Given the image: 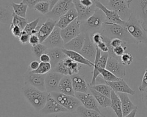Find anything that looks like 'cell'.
<instances>
[{
	"label": "cell",
	"mask_w": 147,
	"mask_h": 117,
	"mask_svg": "<svg viewBox=\"0 0 147 117\" xmlns=\"http://www.w3.org/2000/svg\"><path fill=\"white\" fill-rule=\"evenodd\" d=\"M101 33L110 39L118 38L127 44H138L137 41L129 33L126 28L119 24L106 21L102 25Z\"/></svg>",
	"instance_id": "cell-1"
},
{
	"label": "cell",
	"mask_w": 147,
	"mask_h": 117,
	"mask_svg": "<svg viewBox=\"0 0 147 117\" xmlns=\"http://www.w3.org/2000/svg\"><path fill=\"white\" fill-rule=\"evenodd\" d=\"M22 91L26 100L36 110L41 111L43 108L49 92L41 91L29 84H25Z\"/></svg>",
	"instance_id": "cell-2"
},
{
	"label": "cell",
	"mask_w": 147,
	"mask_h": 117,
	"mask_svg": "<svg viewBox=\"0 0 147 117\" xmlns=\"http://www.w3.org/2000/svg\"><path fill=\"white\" fill-rule=\"evenodd\" d=\"M124 27L138 43L147 44V30L137 15L133 13L126 21Z\"/></svg>",
	"instance_id": "cell-3"
},
{
	"label": "cell",
	"mask_w": 147,
	"mask_h": 117,
	"mask_svg": "<svg viewBox=\"0 0 147 117\" xmlns=\"http://www.w3.org/2000/svg\"><path fill=\"white\" fill-rule=\"evenodd\" d=\"M107 21L103 12L96 8L92 15L86 20L82 21L80 30L82 33H94L101 30L103 24Z\"/></svg>",
	"instance_id": "cell-4"
},
{
	"label": "cell",
	"mask_w": 147,
	"mask_h": 117,
	"mask_svg": "<svg viewBox=\"0 0 147 117\" xmlns=\"http://www.w3.org/2000/svg\"><path fill=\"white\" fill-rule=\"evenodd\" d=\"M107 8L115 11L121 16L123 21H126L130 15L133 13L130 9V3L132 0H105Z\"/></svg>",
	"instance_id": "cell-5"
},
{
	"label": "cell",
	"mask_w": 147,
	"mask_h": 117,
	"mask_svg": "<svg viewBox=\"0 0 147 117\" xmlns=\"http://www.w3.org/2000/svg\"><path fill=\"white\" fill-rule=\"evenodd\" d=\"M54 99L69 112H76L77 108L82 105L80 100L74 96L68 95L59 91L50 92Z\"/></svg>",
	"instance_id": "cell-6"
},
{
	"label": "cell",
	"mask_w": 147,
	"mask_h": 117,
	"mask_svg": "<svg viewBox=\"0 0 147 117\" xmlns=\"http://www.w3.org/2000/svg\"><path fill=\"white\" fill-rule=\"evenodd\" d=\"M73 7H74L73 0H59L46 15L48 18L57 22L62 15Z\"/></svg>",
	"instance_id": "cell-7"
},
{
	"label": "cell",
	"mask_w": 147,
	"mask_h": 117,
	"mask_svg": "<svg viewBox=\"0 0 147 117\" xmlns=\"http://www.w3.org/2000/svg\"><path fill=\"white\" fill-rule=\"evenodd\" d=\"M101 50L96 47V54L95 61L94 62V65L93 67L94 69L92 72V77L89 85L95 84L97 78L100 75L98 72V69L106 68L109 54L108 52H102V53H101Z\"/></svg>",
	"instance_id": "cell-8"
},
{
	"label": "cell",
	"mask_w": 147,
	"mask_h": 117,
	"mask_svg": "<svg viewBox=\"0 0 147 117\" xmlns=\"http://www.w3.org/2000/svg\"><path fill=\"white\" fill-rule=\"evenodd\" d=\"M81 21L76 18L64 29H61L60 33L64 43H66L72 38L80 35Z\"/></svg>",
	"instance_id": "cell-9"
},
{
	"label": "cell",
	"mask_w": 147,
	"mask_h": 117,
	"mask_svg": "<svg viewBox=\"0 0 147 117\" xmlns=\"http://www.w3.org/2000/svg\"><path fill=\"white\" fill-rule=\"evenodd\" d=\"M46 75L34 73L30 70L25 75V84H29L41 91H47L45 88Z\"/></svg>",
	"instance_id": "cell-10"
},
{
	"label": "cell",
	"mask_w": 147,
	"mask_h": 117,
	"mask_svg": "<svg viewBox=\"0 0 147 117\" xmlns=\"http://www.w3.org/2000/svg\"><path fill=\"white\" fill-rule=\"evenodd\" d=\"M40 111L43 114L69 112L67 109L59 103L50 93H48L46 103Z\"/></svg>",
	"instance_id": "cell-11"
},
{
	"label": "cell",
	"mask_w": 147,
	"mask_h": 117,
	"mask_svg": "<svg viewBox=\"0 0 147 117\" xmlns=\"http://www.w3.org/2000/svg\"><path fill=\"white\" fill-rule=\"evenodd\" d=\"M85 58L94 63L96 54V46L92 41L89 33L85 34V40L80 52Z\"/></svg>",
	"instance_id": "cell-12"
},
{
	"label": "cell",
	"mask_w": 147,
	"mask_h": 117,
	"mask_svg": "<svg viewBox=\"0 0 147 117\" xmlns=\"http://www.w3.org/2000/svg\"><path fill=\"white\" fill-rule=\"evenodd\" d=\"M61 29L55 26L52 32L42 42L48 48H63L64 45V40L60 33Z\"/></svg>",
	"instance_id": "cell-13"
},
{
	"label": "cell",
	"mask_w": 147,
	"mask_h": 117,
	"mask_svg": "<svg viewBox=\"0 0 147 117\" xmlns=\"http://www.w3.org/2000/svg\"><path fill=\"white\" fill-rule=\"evenodd\" d=\"M95 6L97 8L100 9L105 14L106 20L108 22L118 24L122 26H125L126 23L125 21H123L121 16L115 11L111 10L105 6L100 1H94Z\"/></svg>",
	"instance_id": "cell-14"
},
{
	"label": "cell",
	"mask_w": 147,
	"mask_h": 117,
	"mask_svg": "<svg viewBox=\"0 0 147 117\" xmlns=\"http://www.w3.org/2000/svg\"><path fill=\"white\" fill-rule=\"evenodd\" d=\"M106 68L111 72L117 77L122 79L126 75V68L120 58L109 56Z\"/></svg>",
	"instance_id": "cell-15"
},
{
	"label": "cell",
	"mask_w": 147,
	"mask_h": 117,
	"mask_svg": "<svg viewBox=\"0 0 147 117\" xmlns=\"http://www.w3.org/2000/svg\"><path fill=\"white\" fill-rule=\"evenodd\" d=\"M64 76V75L60 73L52 71L46 74L45 80L46 91L49 93L59 91V85L61 79Z\"/></svg>",
	"instance_id": "cell-16"
},
{
	"label": "cell",
	"mask_w": 147,
	"mask_h": 117,
	"mask_svg": "<svg viewBox=\"0 0 147 117\" xmlns=\"http://www.w3.org/2000/svg\"><path fill=\"white\" fill-rule=\"evenodd\" d=\"M75 96L80 100L82 104L86 108L94 110L101 112L99 108V104L91 92L84 93L75 92Z\"/></svg>",
	"instance_id": "cell-17"
},
{
	"label": "cell",
	"mask_w": 147,
	"mask_h": 117,
	"mask_svg": "<svg viewBox=\"0 0 147 117\" xmlns=\"http://www.w3.org/2000/svg\"><path fill=\"white\" fill-rule=\"evenodd\" d=\"M132 5L136 10L134 13L138 15L141 20V22L147 30V0H132L130 6Z\"/></svg>",
	"instance_id": "cell-18"
},
{
	"label": "cell",
	"mask_w": 147,
	"mask_h": 117,
	"mask_svg": "<svg viewBox=\"0 0 147 117\" xmlns=\"http://www.w3.org/2000/svg\"><path fill=\"white\" fill-rule=\"evenodd\" d=\"M73 3L78 14V18L81 22L86 20L92 15L97 8L95 3L90 7L85 6L82 4L79 0H73Z\"/></svg>",
	"instance_id": "cell-19"
},
{
	"label": "cell",
	"mask_w": 147,
	"mask_h": 117,
	"mask_svg": "<svg viewBox=\"0 0 147 117\" xmlns=\"http://www.w3.org/2000/svg\"><path fill=\"white\" fill-rule=\"evenodd\" d=\"M116 93H125L131 95H135V91L131 89L127 83L122 79L114 81H105Z\"/></svg>",
	"instance_id": "cell-20"
},
{
	"label": "cell",
	"mask_w": 147,
	"mask_h": 117,
	"mask_svg": "<svg viewBox=\"0 0 147 117\" xmlns=\"http://www.w3.org/2000/svg\"><path fill=\"white\" fill-rule=\"evenodd\" d=\"M56 21L48 18L42 25L40 26L39 30L37 34L39 37L40 43H42L52 32L56 25Z\"/></svg>",
	"instance_id": "cell-21"
},
{
	"label": "cell",
	"mask_w": 147,
	"mask_h": 117,
	"mask_svg": "<svg viewBox=\"0 0 147 117\" xmlns=\"http://www.w3.org/2000/svg\"><path fill=\"white\" fill-rule=\"evenodd\" d=\"M71 77L75 92H90L89 85L87 84L83 76L77 73L71 76Z\"/></svg>",
	"instance_id": "cell-22"
},
{
	"label": "cell",
	"mask_w": 147,
	"mask_h": 117,
	"mask_svg": "<svg viewBox=\"0 0 147 117\" xmlns=\"http://www.w3.org/2000/svg\"><path fill=\"white\" fill-rule=\"evenodd\" d=\"M78 14L75 7L70 9L64 15H62L56 22V26L62 29L78 18Z\"/></svg>",
	"instance_id": "cell-23"
},
{
	"label": "cell",
	"mask_w": 147,
	"mask_h": 117,
	"mask_svg": "<svg viewBox=\"0 0 147 117\" xmlns=\"http://www.w3.org/2000/svg\"><path fill=\"white\" fill-rule=\"evenodd\" d=\"M84 40L85 34L82 33L78 36L65 43L63 48L78 52H80L84 42Z\"/></svg>",
	"instance_id": "cell-24"
},
{
	"label": "cell",
	"mask_w": 147,
	"mask_h": 117,
	"mask_svg": "<svg viewBox=\"0 0 147 117\" xmlns=\"http://www.w3.org/2000/svg\"><path fill=\"white\" fill-rule=\"evenodd\" d=\"M58 91L64 94L75 96V92L73 88L71 76L64 75L62 77L59 85Z\"/></svg>",
	"instance_id": "cell-25"
},
{
	"label": "cell",
	"mask_w": 147,
	"mask_h": 117,
	"mask_svg": "<svg viewBox=\"0 0 147 117\" xmlns=\"http://www.w3.org/2000/svg\"><path fill=\"white\" fill-rule=\"evenodd\" d=\"M63 51L66 54V56L67 57H69L74 61H75L80 64H83V65H85L90 67H93L94 65V63L87 60L80 52L66 49L64 48H63Z\"/></svg>",
	"instance_id": "cell-26"
},
{
	"label": "cell",
	"mask_w": 147,
	"mask_h": 117,
	"mask_svg": "<svg viewBox=\"0 0 147 117\" xmlns=\"http://www.w3.org/2000/svg\"><path fill=\"white\" fill-rule=\"evenodd\" d=\"M46 53H47L50 56V63L52 65V69L59 62L67 57L63 51V48H48Z\"/></svg>",
	"instance_id": "cell-27"
},
{
	"label": "cell",
	"mask_w": 147,
	"mask_h": 117,
	"mask_svg": "<svg viewBox=\"0 0 147 117\" xmlns=\"http://www.w3.org/2000/svg\"><path fill=\"white\" fill-rule=\"evenodd\" d=\"M118 95L122 104V109L123 116H126L132 111L137 108V106H135L129 98L127 93H117Z\"/></svg>",
	"instance_id": "cell-28"
},
{
	"label": "cell",
	"mask_w": 147,
	"mask_h": 117,
	"mask_svg": "<svg viewBox=\"0 0 147 117\" xmlns=\"http://www.w3.org/2000/svg\"><path fill=\"white\" fill-rule=\"evenodd\" d=\"M111 106L110 107L113 109L114 113L117 115V117H123L122 109V104L120 98L115 91L113 90L111 91Z\"/></svg>",
	"instance_id": "cell-29"
},
{
	"label": "cell",
	"mask_w": 147,
	"mask_h": 117,
	"mask_svg": "<svg viewBox=\"0 0 147 117\" xmlns=\"http://www.w3.org/2000/svg\"><path fill=\"white\" fill-rule=\"evenodd\" d=\"M90 92L93 95L94 98H95L96 100L97 101L99 106H100L102 108H106L111 106V99L109 98L97 91L91 88L90 87Z\"/></svg>",
	"instance_id": "cell-30"
},
{
	"label": "cell",
	"mask_w": 147,
	"mask_h": 117,
	"mask_svg": "<svg viewBox=\"0 0 147 117\" xmlns=\"http://www.w3.org/2000/svg\"><path fill=\"white\" fill-rule=\"evenodd\" d=\"M76 112L80 117H105L102 112L94 110L87 108L83 105H80L77 108Z\"/></svg>",
	"instance_id": "cell-31"
},
{
	"label": "cell",
	"mask_w": 147,
	"mask_h": 117,
	"mask_svg": "<svg viewBox=\"0 0 147 117\" xmlns=\"http://www.w3.org/2000/svg\"><path fill=\"white\" fill-rule=\"evenodd\" d=\"M63 61L67 68L69 76L79 73V71L82 67L80 64L74 61L68 57H66Z\"/></svg>",
	"instance_id": "cell-32"
},
{
	"label": "cell",
	"mask_w": 147,
	"mask_h": 117,
	"mask_svg": "<svg viewBox=\"0 0 147 117\" xmlns=\"http://www.w3.org/2000/svg\"><path fill=\"white\" fill-rule=\"evenodd\" d=\"M11 6L13 9V12L18 16L26 18V12L28 10V6L22 2V1L18 3L12 2L11 3Z\"/></svg>",
	"instance_id": "cell-33"
},
{
	"label": "cell",
	"mask_w": 147,
	"mask_h": 117,
	"mask_svg": "<svg viewBox=\"0 0 147 117\" xmlns=\"http://www.w3.org/2000/svg\"><path fill=\"white\" fill-rule=\"evenodd\" d=\"M89 87L109 98H110L111 96V92L112 89L108 84L106 83L94 84L92 85H89Z\"/></svg>",
	"instance_id": "cell-34"
},
{
	"label": "cell",
	"mask_w": 147,
	"mask_h": 117,
	"mask_svg": "<svg viewBox=\"0 0 147 117\" xmlns=\"http://www.w3.org/2000/svg\"><path fill=\"white\" fill-rule=\"evenodd\" d=\"M39 20L40 18H37L34 20L28 22L25 27L24 30L30 35L37 34L40 29V26H38Z\"/></svg>",
	"instance_id": "cell-35"
},
{
	"label": "cell",
	"mask_w": 147,
	"mask_h": 117,
	"mask_svg": "<svg viewBox=\"0 0 147 117\" xmlns=\"http://www.w3.org/2000/svg\"><path fill=\"white\" fill-rule=\"evenodd\" d=\"M13 11H11L10 9L6 7L1 6L0 8V19L1 23H9L10 20H12Z\"/></svg>",
	"instance_id": "cell-36"
},
{
	"label": "cell",
	"mask_w": 147,
	"mask_h": 117,
	"mask_svg": "<svg viewBox=\"0 0 147 117\" xmlns=\"http://www.w3.org/2000/svg\"><path fill=\"white\" fill-rule=\"evenodd\" d=\"M98 72L103 77L105 81H114L119 80L121 78L117 77L111 72L107 70L106 68H99Z\"/></svg>",
	"instance_id": "cell-37"
},
{
	"label": "cell",
	"mask_w": 147,
	"mask_h": 117,
	"mask_svg": "<svg viewBox=\"0 0 147 117\" xmlns=\"http://www.w3.org/2000/svg\"><path fill=\"white\" fill-rule=\"evenodd\" d=\"M12 16H13L12 20L10 22V25H11V26L17 25V26H20L22 29L24 30L25 27L26 26V24L28 23L26 18L17 15L13 12V11Z\"/></svg>",
	"instance_id": "cell-38"
},
{
	"label": "cell",
	"mask_w": 147,
	"mask_h": 117,
	"mask_svg": "<svg viewBox=\"0 0 147 117\" xmlns=\"http://www.w3.org/2000/svg\"><path fill=\"white\" fill-rule=\"evenodd\" d=\"M33 9L41 14L46 15L50 11V2L48 1H41L37 3L34 6Z\"/></svg>",
	"instance_id": "cell-39"
},
{
	"label": "cell",
	"mask_w": 147,
	"mask_h": 117,
	"mask_svg": "<svg viewBox=\"0 0 147 117\" xmlns=\"http://www.w3.org/2000/svg\"><path fill=\"white\" fill-rule=\"evenodd\" d=\"M51 71H52V65L51 63L40 62L38 68L36 70L32 72L36 73H38V74L46 75L49 72H51Z\"/></svg>",
	"instance_id": "cell-40"
},
{
	"label": "cell",
	"mask_w": 147,
	"mask_h": 117,
	"mask_svg": "<svg viewBox=\"0 0 147 117\" xmlns=\"http://www.w3.org/2000/svg\"><path fill=\"white\" fill-rule=\"evenodd\" d=\"M48 50V48L42 43H39L36 45L32 46V50L34 56L36 57L40 58V56L46 53Z\"/></svg>",
	"instance_id": "cell-41"
},
{
	"label": "cell",
	"mask_w": 147,
	"mask_h": 117,
	"mask_svg": "<svg viewBox=\"0 0 147 117\" xmlns=\"http://www.w3.org/2000/svg\"><path fill=\"white\" fill-rule=\"evenodd\" d=\"M52 71L60 73L63 75H69V72L66 67L65 65L64 64L63 60L59 62L52 69Z\"/></svg>",
	"instance_id": "cell-42"
},
{
	"label": "cell",
	"mask_w": 147,
	"mask_h": 117,
	"mask_svg": "<svg viewBox=\"0 0 147 117\" xmlns=\"http://www.w3.org/2000/svg\"><path fill=\"white\" fill-rule=\"evenodd\" d=\"M120 60L123 65H130L133 63V56L130 53H125L121 56Z\"/></svg>",
	"instance_id": "cell-43"
},
{
	"label": "cell",
	"mask_w": 147,
	"mask_h": 117,
	"mask_svg": "<svg viewBox=\"0 0 147 117\" xmlns=\"http://www.w3.org/2000/svg\"><path fill=\"white\" fill-rule=\"evenodd\" d=\"M10 30L12 35L16 38H19L24 30L17 25H10Z\"/></svg>",
	"instance_id": "cell-44"
},
{
	"label": "cell",
	"mask_w": 147,
	"mask_h": 117,
	"mask_svg": "<svg viewBox=\"0 0 147 117\" xmlns=\"http://www.w3.org/2000/svg\"><path fill=\"white\" fill-rule=\"evenodd\" d=\"M146 88H147V69L145 71L144 73L141 83L140 85L138 87V89L140 91L143 92Z\"/></svg>",
	"instance_id": "cell-45"
},
{
	"label": "cell",
	"mask_w": 147,
	"mask_h": 117,
	"mask_svg": "<svg viewBox=\"0 0 147 117\" xmlns=\"http://www.w3.org/2000/svg\"><path fill=\"white\" fill-rule=\"evenodd\" d=\"M91 37V36H90ZM91 40L93 41V42L95 44H98L100 42L103 41V35L101 33L97 32H95L94 33H92L91 34Z\"/></svg>",
	"instance_id": "cell-46"
},
{
	"label": "cell",
	"mask_w": 147,
	"mask_h": 117,
	"mask_svg": "<svg viewBox=\"0 0 147 117\" xmlns=\"http://www.w3.org/2000/svg\"><path fill=\"white\" fill-rule=\"evenodd\" d=\"M30 34L27 33L26 32L23 30L22 33H21V36L19 37L18 40L21 44L23 45H25L29 43V38H30Z\"/></svg>",
	"instance_id": "cell-47"
},
{
	"label": "cell",
	"mask_w": 147,
	"mask_h": 117,
	"mask_svg": "<svg viewBox=\"0 0 147 117\" xmlns=\"http://www.w3.org/2000/svg\"><path fill=\"white\" fill-rule=\"evenodd\" d=\"M39 43H40V41L37 34H31L30 36L29 44H30L32 46L36 45Z\"/></svg>",
	"instance_id": "cell-48"
},
{
	"label": "cell",
	"mask_w": 147,
	"mask_h": 117,
	"mask_svg": "<svg viewBox=\"0 0 147 117\" xmlns=\"http://www.w3.org/2000/svg\"><path fill=\"white\" fill-rule=\"evenodd\" d=\"M96 46L102 52H109V47L107 44L103 41L100 42L98 44L96 45Z\"/></svg>",
	"instance_id": "cell-49"
},
{
	"label": "cell",
	"mask_w": 147,
	"mask_h": 117,
	"mask_svg": "<svg viewBox=\"0 0 147 117\" xmlns=\"http://www.w3.org/2000/svg\"><path fill=\"white\" fill-rule=\"evenodd\" d=\"M48 0H22V2L26 3L29 8H33L34 6L41 1H45Z\"/></svg>",
	"instance_id": "cell-50"
},
{
	"label": "cell",
	"mask_w": 147,
	"mask_h": 117,
	"mask_svg": "<svg viewBox=\"0 0 147 117\" xmlns=\"http://www.w3.org/2000/svg\"><path fill=\"white\" fill-rule=\"evenodd\" d=\"M40 65V63L37 60L32 61L29 65V69L31 71L36 70Z\"/></svg>",
	"instance_id": "cell-51"
},
{
	"label": "cell",
	"mask_w": 147,
	"mask_h": 117,
	"mask_svg": "<svg viewBox=\"0 0 147 117\" xmlns=\"http://www.w3.org/2000/svg\"><path fill=\"white\" fill-rule=\"evenodd\" d=\"M40 62H43V63H50L51 62V58L49 54L47 53H44L42 54L40 58Z\"/></svg>",
	"instance_id": "cell-52"
},
{
	"label": "cell",
	"mask_w": 147,
	"mask_h": 117,
	"mask_svg": "<svg viewBox=\"0 0 147 117\" xmlns=\"http://www.w3.org/2000/svg\"><path fill=\"white\" fill-rule=\"evenodd\" d=\"M141 99L144 106L147 108V88L143 91V93H142Z\"/></svg>",
	"instance_id": "cell-53"
},
{
	"label": "cell",
	"mask_w": 147,
	"mask_h": 117,
	"mask_svg": "<svg viewBox=\"0 0 147 117\" xmlns=\"http://www.w3.org/2000/svg\"><path fill=\"white\" fill-rule=\"evenodd\" d=\"M80 1L82 3V4L87 7H90L95 3L94 0H82Z\"/></svg>",
	"instance_id": "cell-54"
},
{
	"label": "cell",
	"mask_w": 147,
	"mask_h": 117,
	"mask_svg": "<svg viewBox=\"0 0 147 117\" xmlns=\"http://www.w3.org/2000/svg\"><path fill=\"white\" fill-rule=\"evenodd\" d=\"M137 112V108L134 110L130 114H129L128 115H127L126 116H125L123 117H136Z\"/></svg>",
	"instance_id": "cell-55"
},
{
	"label": "cell",
	"mask_w": 147,
	"mask_h": 117,
	"mask_svg": "<svg viewBox=\"0 0 147 117\" xmlns=\"http://www.w3.org/2000/svg\"><path fill=\"white\" fill-rule=\"evenodd\" d=\"M59 0H51L50 2V10L52 9V7L55 6V5L59 1Z\"/></svg>",
	"instance_id": "cell-56"
},
{
	"label": "cell",
	"mask_w": 147,
	"mask_h": 117,
	"mask_svg": "<svg viewBox=\"0 0 147 117\" xmlns=\"http://www.w3.org/2000/svg\"><path fill=\"white\" fill-rule=\"evenodd\" d=\"M94 1H100V0H94Z\"/></svg>",
	"instance_id": "cell-57"
},
{
	"label": "cell",
	"mask_w": 147,
	"mask_h": 117,
	"mask_svg": "<svg viewBox=\"0 0 147 117\" xmlns=\"http://www.w3.org/2000/svg\"><path fill=\"white\" fill-rule=\"evenodd\" d=\"M51 1V0H48V1Z\"/></svg>",
	"instance_id": "cell-58"
},
{
	"label": "cell",
	"mask_w": 147,
	"mask_h": 117,
	"mask_svg": "<svg viewBox=\"0 0 147 117\" xmlns=\"http://www.w3.org/2000/svg\"><path fill=\"white\" fill-rule=\"evenodd\" d=\"M79 1H82V0H79Z\"/></svg>",
	"instance_id": "cell-59"
},
{
	"label": "cell",
	"mask_w": 147,
	"mask_h": 117,
	"mask_svg": "<svg viewBox=\"0 0 147 117\" xmlns=\"http://www.w3.org/2000/svg\"><path fill=\"white\" fill-rule=\"evenodd\" d=\"M137 117H138V116H137Z\"/></svg>",
	"instance_id": "cell-60"
}]
</instances>
